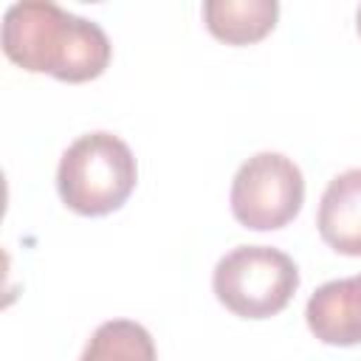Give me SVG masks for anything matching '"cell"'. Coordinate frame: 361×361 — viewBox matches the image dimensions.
<instances>
[{
	"instance_id": "cell-9",
	"label": "cell",
	"mask_w": 361,
	"mask_h": 361,
	"mask_svg": "<svg viewBox=\"0 0 361 361\" xmlns=\"http://www.w3.org/2000/svg\"><path fill=\"white\" fill-rule=\"evenodd\" d=\"M355 31H358V37H361V6L355 8Z\"/></svg>"
},
{
	"instance_id": "cell-8",
	"label": "cell",
	"mask_w": 361,
	"mask_h": 361,
	"mask_svg": "<svg viewBox=\"0 0 361 361\" xmlns=\"http://www.w3.org/2000/svg\"><path fill=\"white\" fill-rule=\"evenodd\" d=\"M79 361H158L149 330L133 319H107L87 338Z\"/></svg>"
},
{
	"instance_id": "cell-1",
	"label": "cell",
	"mask_w": 361,
	"mask_h": 361,
	"mask_svg": "<svg viewBox=\"0 0 361 361\" xmlns=\"http://www.w3.org/2000/svg\"><path fill=\"white\" fill-rule=\"evenodd\" d=\"M0 45L17 68L48 73L68 85L99 79L113 59V45L99 23L71 14L48 0L8 6L3 14Z\"/></svg>"
},
{
	"instance_id": "cell-3",
	"label": "cell",
	"mask_w": 361,
	"mask_h": 361,
	"mask_svg": "<svg viewBox=\"0 0 361 361\" xmlns=\"http://www.w3.org/2000/svg\"><path fill=\"white\" fill-rule=\"evenodd\" d=\"M299 288L296 262L274 245H237L212 274L217 302L240 319H271L288 307Z\"/></svg>"
},
{
	"instance_id": "cell-6",
	"label": "cell",
	"mask_w": 361,
	"mask_h": 361,
	"mask_svg": "<svg viewBox=\"0 0 361 361\" xmlns=\"http://www.w3.org/2000/svg\"><path fill=\"white\" fill-rule=\"evenodd\" d=\"M319 237L336 254L361 257V166L338 172L322 192L316 212Z\"/></svg>"
},
{
	"instance_id": "cell-5",
	"label": "cell",
	"mask_w": 361,
	"mask_h": 361,
	"mask_svg": "<svg viewBox=\"0 0 361 361\" xmlns=\"http://www.w3.org/2000/svg\"><path fill=\"white\" fill-rule=\"evenodd\" d=\"M305 322L322 344H361V274L319 285L307 299Z\"/></svg>"
},
{
	"instance_id": "cell-2",
	"label": "cell",
	"mask_w": 361,
	"mask_h": 361,
	"mask_svg": "<svg viewBox=\"0 0 361 361\" xmlns=\"http://www.w3.org/2000/svg\"><path fill=\"white\" fill-rule=\"evenodd\" d=\"M135 183L138 164L130 144L107 130L79 135L56 166V192L82 217H104L121 209Z\"/></svg>"
},
{
	"instance_id": "cell-4",
	"label": "cell",
	"mask_w": 361,
	"mask_h": 361,
	"mask_svg": "<svg viewBox=\"0 0 361 361\" xmlns=\"http://www.w3.org/2000/svg\"><path fill=\"white\" fill-rule=\"evenodd\" d=\"M231 214L243 228H285L305 203V175L282 152H254L240 164L228 192Z\"/></svg>"
},
{
	"instance_id": "cell-7",
	"label": "cell",
	"mask_w": 361,
	"mask_h": 361,
	"mask_svg": "<svg viewBox=\"0 0 361 361\" xmlns=\"http://www.w3.org/2000/svg\"><path fill=\"white\" fill-rule=\"evenodd\" d=\"M276 0H206L203 23L209 34L226 45H251L276 25Z\"/></svg>"
}]
</instances>
